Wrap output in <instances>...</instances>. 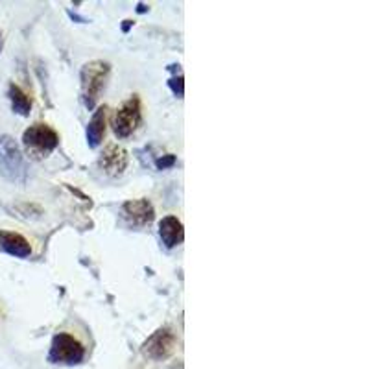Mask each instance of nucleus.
Instances as JSON below:
<instances>
[{"mask_svg":"<svg viewBox=\"0 0 369 369\" xmlns=\"http://www.w3.org/2000/svg\"><path fill=\"white\" fill-rule=\"evenodd\" d=\"M0 174L6 180L23 184L26 181V163L21 148L9 135H0Z\"/></svg>","mask_w":369,"mask_h":369,"instance_id":"nucleus-1","label":"nucleus"},{"mask_svg":"<svg viewBox=\"0 0 369 369\" xmlns=\"http://www.w3.org/2000/svg\"><path fill=\"white\" fill-rule=\"evenodd\" d=\"M109 63L106 61H91L82 69V97L87 109L97 106L101 91L106 87L107 76H109Z\"/></svg>","mask_w":369,"mask_h":369,"instance_id":"nucleus-2","label":"nucleus"},{"mask_svg":"<svg viewBox=\"0 0 369 369\" xmlns=\"http://www.w3.org/2000/svg\"><path fill=\"white\" fill-rule=\"evenodd\" d=\"M23 143L30 155L35 159H43V157L50 155L57 148L60 137L55 133V129H52L48 124H33L24 131Z\"/></svg>","mask_w":369,"mask_h":369,"instance_id":"nucleus-3","label":"nucleus"},{"mask_svg":"<svg viewBox=\"0 0 369 369\" xmlns=\"http://www.w3.org/2000/svg\"><path fill=\"white\" fill-rule=\"evenodd\" d=\"M48 358H50L52 364H82L83 358H85V347L82 346V341H78L74 336L67 334V332H60V334H55L54 340H52Z\"/></svg>","mask_w":369,"mask_h":369,"instance_id":"nucleus-4","label":"nucleus"},{"mask_svg":"<svg viewBox=\"0 0 369 369\" xmlns=\"http://www.w3.org/2000/svg\"><path fill=\"white\" fill-rule=\"evenodd\" d=\"M143 120V109H141V100L137 94L124 101V106L116 111L115 119H113V129L119 137H129L135 129L141 126Z\"/></svg>","mask_w":369,"mask_h":369,"instance_id":"nucleus-5","label":"nucleus"},{"mask_svg":"<svg viewBox=\"0 0 369 369\" xmlns=\"http://www.w3.org/2000/svg\"><path fill=\"white\" fill-rule=\"evenodd\" d=\"M177 338L170 329H159L144 341L143 353L152 360H165L174 353Z\"/></svg>","mask_w":369,"mask_h":369,"instance_id":"nucleus-6","label":"nucleus"},{"mask_svg":"<svg viewBox=\"0 0 369 369\" xmlns=\"http://www.w3.org/2000/svg\"><path fill=\"white\" fill-rule=\"evenodd\" d=\"M124 216L128 218L131 224L135 226H150L155 218V211H153V205L148 199H131V202H126L124 207H122Z\"/></svg>","mask_w":369,"mask_h":369,"instance_id":"nucleus-7","label":"nucleus"},{"mask_svg":"<svg viewBox=\"0 0 369 369\" xmlns=\"http://www.w3.org/2000/svg\"><path fill=\"white\" fill-rule=\"evenodd\" d=\"M100 166L109 175H120L128 166V152L119 144H109L100 155Z\"/></svg>","mask_w":369,"mask_h":369,"instance_id":"nucleus-8","label":"nucleus"},{"mask_svg":"<svg viewBox=\"0 0 369 369\" xmlns=\"http://www.w3.org/2000/svg\"><path fill=\"white\" fill-rule=\"evenodd\" d=\"M0 248L4 249L6 253L13 255L18 258H26L32 255V246L24 238L23 235L13 233V231H2L0 229Z\"/></svg>","mask_w":369,"mask_h":369,"instance_id":"nucleus-9","label":"nucleus"},{"mask_svg":"<svg viewBox=\"0 0 369 369\" xmlns=\"http://www.w3.org/2000/svg\"><path fill=\"white\" fill-rule=\"evenodd\" d=\"M159 235H161L163 244L166 248H175L180 246L184 238L183 224L175 216H165L159 221Z\"/></svg>","mask_w":369,"mask_h":369,"instance_id":"nucleus-10","label":"nucleus"},{"mask_svg":"<svg viewBox=\"0 0 369 369\" xmlns=\"http://www.w3.org/2000/svg\"><path fill=\"white\" fill-rule=\"evenodd\" d=\"M106 107H100V109L92 115L91 122L87 126V143L91 148H97L98 144L104 141V135H106Z\"/></svg>","mask_w":369,"mask_h":369,"instance_id":"nucleus-11","label":"nucleus"},{"mask_svg":"<svg viewBox=\"0 0 369 369\" xmlns=\"http://www.w3.org/2000/svg\"><path fill=\"white\" fill-rule=\"evenodd\" d=\"M8 94H9V100H11V106H13L15 113H18V115H23V116L30 115V109H32V100L26 97V92H24L23 89L18 87V85H15V83H11V85H9Z\"/></svg>","mask_w":369,"mask_h":369,"instance_id":"nucleus-12","label":"nucleus"},{"mask_svg":"<svg viewBox=\"0 0 369 369\" xmlns=\"http://www.w3.org/2000/svg\"><path fill=\"white\" fill-rule=\"evenodd\" d=\"M168 85H170V89L174 91V94H177L180 98H183V76H180V78H172L170 82H168Z\"/></svg>","mask_w":369,"mask_h":369,"instance_id":"nucleus-13","label":"nucleus"},{"mask_svg":"<svg viewBox=\"0 0 369 369\" xmlns=\"http://www.w3.org/2000/svg\"><path fill=\"white\" fill-rule=\"evenodd\" d=\"M0 48H2V33H0Z\"/></svg>","mask_w":369,"mask_h":369,"instance_id":"nucleus-14","label":"nucleus"}]
</instances>
